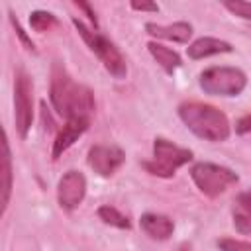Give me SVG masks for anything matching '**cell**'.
<instances>
[{"label": "cell", "instance_id": "cell-13", "mask_svg": "<svg viewBox=\"0 0 251 251\" xmlns=\"http://www.w3.org/2000/svg\"><path fill=\"white\" fill-rule=\"evenodd\" d=\"M231 51H233L231 43H227L224 39H218V37H198L196 41H192L186 47V53L192 61H200V59H206V57H212V55L231 53Z\"/></svg>", "mask_w": 251, "mask_h": 251}, {"label": "cell", "instance_id": "cell-14", "mask_svg": "<svg viewBox=\"0 0 251 251\" xmlns=\"http://www.w3.org/2000/svg\"><path fill=\"white\" fill-rule=\"evenodd\" d=\"M231 220L233 227L241 235H251V188L235 196L231 206Z\"/></svg>", "mask_w": 251, "mask_h": 251}, {"label": "cell", "instance_id": "cell-1", "mask_svg": "<svg viewBox=\"0 0 251 251\" xmlns=\"http://www.w3.org/2000/svg\"><path fill=\"white\" fill-rule=\"evenodd\" d=\"M49 100L53 110L65 120L90 118L94 112V94L88 86L76 82L63 63L55 61L51 67Z\"/></svg>", "mask_w": 251, "mask_h": 251}, {"label": "cell", "instance_id": "cell-5", "mask_svg": "<svg viewBox=\"0 0 251 251\" xmlns=\"http://www.w3.org/2000/svg\"><path fill=\"white\" fill-rule=\"evenodd\" d=\"M198 84L206 94L237 96L247 86V76L237 67H208L200 73Z\"/></svg>", "mask_w": 251, "mask_h": 251}, {"label": "cell", "instance_id": "cell-8", "mask_svg": "<svg viewBox=\"0 0 251 251\" xmlns=\"http://www.w3.org/2000/svg\"><path fill=\"white\" fill-rule=\"evenodd\" d=\"M86 194V178L80 171H67L57 184V202L63 210H76Z\"/></svg>", "mask_w": 251, "mask_h": 251}, {"label": "cell", "instance_id": "cell-19", "mask_svg": "<svg viewBox=\"0 0 251 251\" xmlns=\"http://www.w3.org/2000/svg\"><path fill=\"white\" fill-rule=\"evenodd\" d=\"M224 8L227 12H231L237 18L243 20H251V2H241V0H227L224 2Z\"/></svg>", "mask_w": 251, "mask_h": 251}, {"label": "cell", "instance_id": "cell-21", "mask_svg": "<svg viewBox=\"0 0 251 251\" xmlns=\"http://www.w3.org/2000/svg\"><path fill=\"white\" fill-rule=\"evenodd\" d=\"M10 24H12V27L16 29V35L20 37V41L24 43V47H25L27 51H31V53H35V43H33V41H31V37H29V35H27V33L24 31V27L20 25V22H18V18H16V16H14L12 12H10Z\"/></svg>", "mask_w": 251, "mask_h": 251}, {"label": "cell", "instance_id": "cell-9", "mask_svg": "<svg viewBox=\"0 0 251 251\" xmlns=\"http://www.w3.org/2000/svg\"><path fill=\"white\" fill-rule=\"evenodd\" d=\"M88 167L100 176H112L126 161V153L118 145H92L86 155Z\"/></svg>", "mask_w": 251, "mask_h": 251}, {"label": "cell", "instance_id": "cell-20", "mask_svg": "<svg viewBox=\"0 0 251 251\" xmlns=\"http://www.w3.org/2000/svg\"><path fill=\"white\" fill-rule=\"evenodd\" d=\"M220 251H251V243L243 239H233V237H222L216 241Z\"/></svg>", "mask_w": 251, "mask_h": 251}, {"label": "cell", "instance_id": "cell-23", "mask_svg": "<svg viewBox=\"0 0 251 251\" xmlns=\"http://www.w3.org/2000/svg\"><path fill=\"white\" fill-rule=\"evenodd\" d=\"M235 131L239 133V135H243V133H247V131H251V114H247V116H243L237 124H235Z\"/></svg>", "mask_w": 251, "mask_h": 251}, {"label": "cell", "instance_id": "cell-12", "mask_svg": "<svg viewBox=\"0 0 251 251\" xmlns=\"http://www.w3.org/2000/svg\"><path fill=\"white\" fill-rule=\"evenodd\" d=\"M139 226L141 229L151 237V239H157V241H165L173 235L175 231V224L169 216L165 214H153V212H147L139 218Z\"/></svg>", "mask_w": 251, "mask_h": 251}, {"label": "cell", "instance_id": "cell-4", "mask_svg": "<svg viewBox=\"0 0 251 251\" xmlns=\"http://www.w3.org/2000/svg\"><path fill=\"white\" fill-rule=\"evenodd\" d=\"M192 159V151L186 147H180L165 137H155L153 141V159L141 161V167L161 178H171L180 167H184Z\"/></svg>", "mask_w": 251, "mask_h": 251}, {"label": "cell", "instance_id": "cell-16", "mask_svg": "<svg viewBox=\"0 0 251 251\" xmlns=\"http://www.w3.org/2000/svg\"><path fill=\"white\" fill-rule=\"evenodd\" d=\"M147 49H149L151 57L159 63V67H161L167 75H173V73L182 65L180 55H178L175 49H171V47H167V45H163V43L149 41V43H147Z\"/></svg>", "mask_w": 251, "mask_h": 251}, {"label": "cell", "instance_id": "cell-3", "mask_svg": "<svg viewBox=\"0 0 251 251\" xmlns=\"http://www.w3.org/2000/svg\"><path fill=\"white\" fill-rule=\"evenodd\" d=\"M73 25L76 27L78 35L82 37V41L88 45V49L100 59V63L104 65V69L114 76V78H126L127 75V65L124 55L120 53V49L106 37L102 35L98 29H92L88 25H84L78 18H73Z\"/></svg>", "mask_w": 251, "mask_h": 251}, {"label": "cell", "instance_id": "cell-22", "mask_svg": "<svg viewBox=\"0 0 251 251\" xmlns=\"http://www.w3.org/2000/svg\"><path fill=\"white\" fill-rule=\"evenodd\" d=\"M129 6L135 12H159V6L153 2H129Z\"/></svg>", "mask_w": 251, "mask_h": 251}, {"label": "cell", "instance_id": "cell-15", "mask_svg": "<svg viewBox=\"0 0 251 251\" xmlns=\"http://www.w3.org/2000/svg\"><path fill=\"white\" fill-rule=\"evenodd\" d=\"M12 186H14V171H12V151H10V141L8 133L4 131L2 139V214L6 212L12 196Z\"/></svg>", "mask_w": 251, "mask_h": 251}, {"label": "cell", "instance_id": "cell-17", "mask_svg": "<svg viewBox=\"0 0 251 251\" xmlns=\"http://www.w3.org/2000/svg\"><path fill=\"white\" fill-rule=\"evenodd\" d=\"M98 218L106 224V226H112V227H118V229H129L131 227V222L127 220V216H124L118 208L110 206V204H104L96 210Z\"/></svg>", "mask_w": 251, "mask_h": 251}, {"label": "cell", "instance_id": "cell-7", "mask_svg": "<svg viewBox=\"0 0 251 251\" xmlns=\"http://www.w3.org/2000/svg\"><path fill=\"white\" fill-rule=\"evenodd\" d=\"M14 122L18 135L25 139L33 124V82L24 69L16 73L14 80Z\"/></svg>", "mask_w": 251, "mask_h": 251}, {"label": "cell", "instance_id": "cell-11", "mask_svg": "<svg viewBox=\"0 0 251 251\" xmlns=\"http://www.w3.org/2000/svg\"><path fill=\"white\" fill-rule=\"evenodd\" d=\"M145 31L151 37H157V39H167V41H175V43H188V39L192 35V25L188 22H175V24H169V25L147 22Z\"/></svg>", "mask_w": 251, "mask_h": 251}, {"label": "cell", "instance_id": "cell-24", "mask_svg": "<svg viewBox=\"0 0 251 251\" xmlns=\"http://www.w3.org/2000/svg\"><path fill=\"white\" fill-rule=\"evenodd\" d=\"M75 6H78V8L88 16V20L94 24V27H98V20H96V14H94V10H92L90 4H86V2H75Z\"/></svg>", "mask_w": 251, "mask_h": 251}, {"label": "cell", "instance_id": "cell-10", "mask_svg": "<svg viewBox=\"0 0 251 251\" xmlns=\"http://www.w3.org/2000/svg\"><path fill=\"white\" fill-rule=\"evenodd\" d=\"M90 126V118H73V120H65V126L57 131L55 141H53V149H51V157L59 159Z\"/></svg>", "mask_w": 251, "mask_h": 251}, {"label": "cell", "instance_id": "cell-2", "mask_svg": "<svg viewBox=\"0 0 251 251\" xmlns=\"http://www.w3.org/2000/svg\"><path fill=\"white\" fill-rule=\"evenodd\" d=\"M176 112H178V118L182 120V124L196 137H200L204 141H212V143L226 141L231 133L227 116L212 104L190 100V102L178 104Z\"/></svg>", "mask_w": 251, "mask_h": 251}, {"label": "cell", "instance_id": "cell-6", "mask_svg": "<svg viewBox=\"0 0 251 251\" xmlns=\"http://www.w3.org/2000/svg\"><path fill=\"white\" fill-rule=\"evenodd\" d=\"M190 178L196 184V188L208 198H218L239 180V176L231 169L208 161L194 163L190 169Z\"/></svg>", "mask_w": 251, "mask_h": 251}, {"label": "cell", "instance_id": "cell-18", "mask_svg": "<svg viewBox=\"0 0 251 251\" xmlns=\"http://www.w3.org/2000/svg\"><path fill=\"white\" fill-rule=\"evenodd\" d=\"M57 24H59L57 16L47 12V10H35V12L29 14V25H31L33 31L43 33V31H49L51 27H55Z\"/></svg>", "mask_w": 251, "mask_h": 251}]
</instances>
